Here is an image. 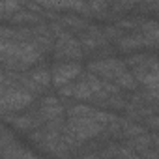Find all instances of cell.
Returning a JSON list of instances; mask_svg holds the SVG:
<instances>
[{"label":"cell","instance_id":"1","mask_svg":"<svg viewBox=\"0 0 159 159\" xmlns=\"http://www.w3.org/2000/svg\"><path fill=\"white\" fill-rule=\"evenodd\" d=\"M45 51L32 39H10L2 38V69L4 71H25L36 66L43 58Z\"/></svg>","mask_w":159,"mask_h":159},{"label":"cell","instance_id":"2","mask_svg":"<svg viewBox=\"0 0 159 159\" xmlns=\"http://www.w3.org/2000/svg\"><path fill=\"white\" fill-rule=\"evenodd\" d=\"M88 71L96 73L99 79H103L107 83H112L120 90H135L139 84L135 73L125 64V60H118V58H111V56L92 60L88 64Z\"/></svg>","mask_w":159,"mask_h":159},{"label":"cell","instance_id":"3","mask_svg":"<svg viewBox=\"0 0 159 159\" xmlns=\"http://www.w3.org/2000/svg\"><path fill=\"white\" fill-rule=\"evenodd\" d=\"M107 125L92 116H69L64 124V139L69 146H81L90 139L99 137Z\"/></svg>","mask_w":159,"mask_h":159},{"label":"cell","instance_id":"4","mask_svg":"<svg viewBox=\"0 0 159 159\" xmlns=\"http://www.w3.org/2000/svg\"><path fill=\"white\" fill-rule=\"evenodd\" d=\"M34 101V94L25 90L23 86L15 84L8 75L2 73V98H0V105H2V114L10 112H19L30 107Z\"/></svg>","mask_w":159,"mask_h":159},{"label":"cell","instance_id":"5","mask_svg":"<svg viewBox=\"0 0 159 159\" xmlns=\"http://www.w3.org/2000/svg\"><path fill=\"white\" fill-rule=\"evenodd\" d=\"M51 30L52 34L56 36V41H54V58L58 62H64V60H81L83 58V45H81V39H77L69 30H66L62 26V23H52L51 25Z\"/></svg>","mask_w":159,"mask_h":159},{"label":"cell","instance_id":"6","mask_svg":"<svg viewBox=\"0 0 159 159\" xmlns=\"http://www.w3.org/2000/svg\"><path fill=\"white\" fill-rule=\"evenodd\" d=\"M2 73L8 75L15 84L32 92L34 96L43 94L52 83V73L47 67H36V69H30V71H26V69L25 71H4L2 69Z\"/></svg>","mask_w":159,"mask_h":159},{"label":"cell","instance_id":"7","mask_svg":"<svg viewBox=\"0 0 159 159\" xmlns=\"http://www.w3.org/2000/svg\"><path fill=\"white\" fill-rule=\"evenodd\" d=\"M51 73H52V84L60 90L66 84L73 83L83 73V67L79 64V60H64V62H56L51 67Z\"/></svg>","mask_w":159,"mask_h":159},{"label":"cell","instance_id":"8","mask_svg":"<svg viewBox=\"0 0 159 159\" xmlns=\"http://www.w3.org/2000/svg\"><path fill=\"white\" fill-rule=\"evenodd\" d=\"M36 114L39 116V120L43 124H49V122H60L64 118V107L60 103L58 98L54 96H49L45 99H41V103L38 105L36 109Z\"/></svg>","mask_w":159,"mask_h":159},{"label":"cell","instance_id":"9","mask_svg":"<svg viewBox=\"0 0 159 159\" xmlns=\"http://www.w3.org/2000/svg\"><path fill=\"white\" fill-rule=\"evenodd\" d=\"M0 144H2V157L4 159H15V157H30V155H34L30 150L23 148L15 140V135H11L8 127H4V131H2V142H0Z\"/></svg>","mask_w":159,"mask_h":159},{"label":"cell","instance_id":"10","mask_svg":"<svg viewBox=\"0 0 159 159\" xmlns=\"http://www.w3.org/2000/svg\"><path fill=\"white\" fill-rule=\"evenodd\" d=\"M43 21V15L39 13V11H36V10H25V8H21L19 11H15L6 23H10V25H13V26H32V25H39Z\"/></svg>","mask_w":159,"mask_h":159},{"label":"cell","instance_id":"11","mask_svg":"<svg viewBox=\"0 0 159 159\" xmlns=\"http://www.w3.org/2000/svg\"><path fill=\"white\" fill-rule=\"evenodd\" d=\"M58 21H60L62 26H64L66 30H69V32H84V30L88 28L86 21H84L81 15H64V17H60Z\"/></svg>","mask_w":159,"mask_h":159},{"label":"cell","instance_id":"12","mask_svg":"<svg viewBox=\"0 0 159 159\" xmlns=\"http://www.w3.org/2000/svg\"><path fill=\"white\" fill-rule=\"evenodd\" d=\"M23 6H25V0H0V13H2V19L8 21Z\"/></svg>","mask_w":159,"mask_h":159},{"label":"cell","instance_id":"13","mask_svg":"<svg viewBox=\"0 0 159 159\" xmlns=\"http://www.w3.org/2000/svg\"><path fill=\"white\" fill-rule=\"evenodd\" d=\"M92 8V13H103V8H107V0H86Z\"/></svg>","mask_w":159,"mask_h":159},{"label":"cell","instance_id":"14","mask_svg":"<svg viewBox=\"0 0 159 159\" xmlns=\"http://www.w3.org/2000/svg\"><path fill=\"white\" fill-rule=\"evenodd\" d=\"M107 2H111V4H114V2H118V0H107Z\"/></svg>","mask_w":159,"mask_h":159},{"label":"cell","instance_id":"15","mask_svg":"<svg viewBox=\"0 0 159 159\" xmlns=\"http://www.w3.org/2000/svg\"><path fill=\"white\" fill-rule=\"evenodd\" d=\"M157 15H159V10H157Z\"/></svg>","mask_w":159,"mask_h":159}]
</instances>
